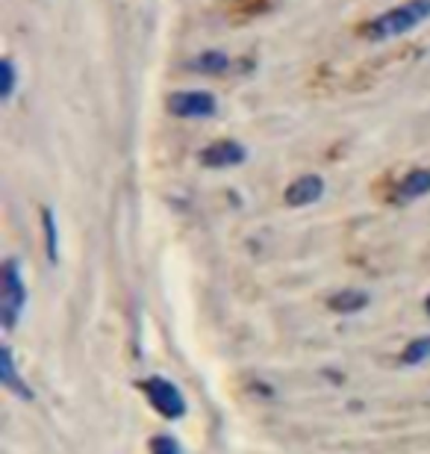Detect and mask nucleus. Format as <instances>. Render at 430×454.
<instances>
[{"label":"nucleus","mask_w":430,"mask_h":454,"mask_svg":"<svg viewBox=\"0 0 430 454\" xmlns=\"http://www.w3.org/2000/svg\"><path fill=\"white\" fill-rule=\"evenodd\" d=\"M430 18V0H407L401 6L387 9L378 18H369L365 24L356 27V35L365 42H383V39H395L410 30H416L418 24H425Z\"/></svg>","instance_id":"1"},{"label":"nucleus","mask_w":430,"mask_h":454,"mask_svg":"<svg viewBox=\"0 0 430 454\" xmlns=\"http://www.w3.org/2000/svg\"><path fill=\"white\" fill-rule=\"evenodd\" d=\"M0 280H4V293H0V319H4L6 331H12L18 325V319H21L24 304H27V286H24L18 260L4 262V269H0Z\"/></svg>","instance_id":"2"},{"label":"nucleus","mask_w":430,"mask_h":454,"mask_svg":"<svg viewBox=\"0 0 430 454\" xmlns=\"http://www.w3.org/2000/svg\"><path fill=\"white\" fill-rule=\"evenodd\" d=\"M139 389L151 402L153 411H157L160 416H166V419L177 422L186 416V398H183L180 387L174 384V380L162 378V375H153V378H145L139 384Z\"/></svg>","instance_id":"3"},{"label":"nucleus","mask_w":430,"mask_h":454,"mask_svg":"<svg viewBox=\"0 0 430 454\" xmlns=\"http://www.w3.org/2000/svg\"><path fill=\"white\" fill-rule=\"evenodd\" d=\"M166 110L174 118H213L218 101L213 92H171L166 98Z\"/></svg>","instance_id":"4"},{"label":"nucleus","mask_w":430,"mask_h":454,"mask_svg":"<svg viewBox=\"0 0 430 454\" xmlns=\"http://www.w3.org/2000/svg\"><path fill=\"white\" fill-rule=\"evenodd\" d=\"M248 160V148L236 139H218L207 148H200L198 153V162L204 168H233V166H242Z\"/></svg>","instance_id":"5"},{"label":"nucleus","mask_w":430,"mask_h":454,"mask_svg":"<svg viewBox=\"0 0 430 454\" xmlns=\"http://www.w3.org/2000/svg\"><path fill=\"white\" fill-rule=\"evenodd\" d=\"M322 195H324V180L318 175H304V177H295L286 186L283 201L289 207H309V204L322 201Z\"/></svg>","instance_id":"6"},{"label":"nucleus","mask_w":430,"mask_h":454,"mask_svg":"<svg viewBox=\"0 0 430 454\" xmlns=\"http://www.w3.org/2000/svg\"><path fill=\"white\" fill-rule=\"evenodd\" d=\"M0 384H4L9 393H15L18 398H24V402L33 398V389L18 378V366H15V357H12V348H9V345L0 348Z\"/></svg>","instance_id":"7"},{"label":"nucleus","mask_w":430,"mask_h":454,"mask_svg":"<svg viewBox=\"0 0 430 454\" xmlns=\"http://www.w3.org/2000/svg\"><path fill=\"white\" fill-rule=\"evenodd\" d=\"M425 195H430V168H413L398 180L395 201H416Z\"/></svg>","instance_id":"8"},{"label":"nucleus","mask_w":430,"mask_h":454,"mask_svg":"<svg viewBox=\"0 0 430 454\" xmlns=\"http://www.w3.org/2000/svg\"><path fill=\"white\" fill-rule=\"evenodd\" d=\"M274 6V0H233L227 6V21L231 24H248L257 21V18L269 15Z\"/></svg>","instance_id":"9"},{"label":"nucleus","mask_w":430,"mask_h":454,"mask_svg":"<svg viewBox=\"0 0 430 454\" xmlns=\"http://www.w3.org/2000/svg\"><path fill=\"white\" fill-rule=\"evenodd\" d=\"M189 71H198V74H227V71L233 68V57H227L222 51H204L198 53V57H192L186 62Z\"/></svg>","instance_id":"10"},{"label":"nucleus","mask_w":430,"mask_h":454,"mask_svg":"<svg viewBox=\"0 0 430 454\" xmlns=\"http://www.w3.org/2000/svg\"><path fill=\"white\" fill-rule=\"evenodd\" d=\"M371 304V295L365 289H342V293H333L327 298V307L333 313H342V316H351V313H360L365 307Z\"/></svg>","instance_id":"11"},{"label":"nucleus","mask_w":430,"mask_h":454,"mask_svg":"<svg viewBox=\"0 0 430 454\" xmlns=\"http://www.w3.org/2000/svg\"><path fill=\"white\" fill-rule=\"evenodd\" d=\"M42 222H44V254H48L51 262H59V227L51 207L42 210Z\"/></svg>","instance_id":"12"},{"label":"nucleus","mask_w":430,"mask_h":454,"mask_svg":"<svg viewBox=\"0 0 430 454\" xmlns=\"http://www.w3.org/2000/svg\"><path fill=\"white\" fill-rule=\"evenodd\" d=\"M430 360V337H418L413 340L401 354V366H422Z\"/></svg>","instance_id":"13"},{"label":"nucleus","mask_w":430,"mask_h":454,"mask_svg":"<svg viewBox=\"0 0 430 454\" xmlns=\"http://www.w3.org/2000/svg\"><path fill=\"white\" fill-rule=\"evenodd\" d=\"M15 86H18V71H15V62H12V59H4V62H0V101H4V104L12 101Z\"/></svg>","instance_id":"14"},{"label":"nucleus","mask_w":430,"mask_h":454,"mask_svg":"<svg viewBox=\"0 0 430 454\" xmlns=\"http://www.w3.org/2000/svg\"><path fill=\"white\" fill-rule=\"evenodd\" d=\"M151 454H183V449L171 434H157L151 437Z\"/></svg>","instance_id":"15"},{"label":"nucleus","mask_w":430,"mask_h":454,"mask_svg":"<svg viewBox=\"0 0 430 454\" xmlns=\"http://www.w3.org/2000/svg\"><path fill=\"white\" fill-rule=\"evenodd\" d=\"M425 310H427V316H430V295L425 298Z\"/></svg>","instance_id":"16"}]
</instances>
